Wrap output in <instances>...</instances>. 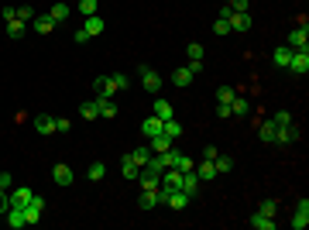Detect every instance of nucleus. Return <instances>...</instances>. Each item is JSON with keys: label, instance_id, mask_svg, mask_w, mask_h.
<instances>
[{"label": "nucleus", "instance_id": "obj_1", "mask_svg": "<svg viewBox=\"0 0 309 230\" xmlns=\"http://www.w3.org/2000/svg\"><path fill=\"white\" fill-rule=\"evenodd\" d=\"M285 69H289V72H296V76H306V72H309V48H296Z\"/></svg>", "mask_w": 309, "mask_h": 230}, {"label": "nucleus", "instance_id": "obj_2", "mask_svg": "<svg viewBox=\"0 0 309 230\" xmlns=\"http://www.w3.org/2000/svg\"><path fill=\"white\" fill-rule=\"evenodd\" d=\"M285 45L289 48H309V28H306V21L289 31V41H285Z\"/></svg>", "mask_w": 309, "mask_h": 230}, {"label": "nucleus", "instance_id": "obj_3", "mask_svg": "<svg viewBox=\"0 0 309 230\" xmlns=\"http://www.w3.org/2000/svg\"><path fill=\"white\" fill-rule=\"evenodd\" d=\"M302 138V127L299 124H289V127H275V141L278 144H292V141Z\"/></svg>", "mask_w": 309, "mask_h": 230}, {"label": "nucleus", "instance_id": "obj_4", "mask_svg": "<svg viewBox=\"0 0 309 230\" xmlns=\"http://www.w3.org/2000/svg\"><path fill=\"white\" fill-rule=\"evenodd\" d=\"M137 182H141V189H155V185L161 182V172H155L151 165H141V172H137Z\"/></svg>", "mask_w": 309, "mask_h": 230}, {"label": "nucleus", "instance_id": "obj_5", "mask_svg": "<svg viewBox=\"0 0 309 230\" xmlns=\"http://www.w3.org/2000/svg\"><path fill=\"white\" fill-rule=\"evenodd\" d=\"M96 114H100L103 120H114V117H117V103H114V96H96Z\"/></svg>", "mask_w": 309, "mask_h": 230}, {"label": "nucleus", "instance_id": "obj_6", "mask_svg": "<svg viewBox=\"0 0 309 230\" xmlns=\"http://www.w3.org/2000/svg\"><path fill=\"white\" fill-rule=\"evenodd\" d=\"M141 86H145L148 93H158L161 90V76L155 69H148V66H145V69H141Z\"/></svg>", "mask_w": 309, "mask_h": 230}, {"label": "nucleus", "instance_id": "obj_7", "mask_svg": "<svg viewBox=\"0 0 309 230\" xmlns=\"http://www.w3.org/2000/svg\"><path fill=\"white\" fill-rule=\"evenodd\" d=\"M227 21H230V31H240V35H248V31H251V14H237V11H234Z\"/></svg>", "mask_w": 309, "mask_h": 230}, {"label": "nucleus", "instance_id": "obj_8", "mask_svg": "<svg viewBox=\"0 0 309 230\" xmlns=\"http://www.w3.org/2000/svg\"><path fill=\"white\" fill-rule=\"evenodd\" d=\"M155 206H158V185H155V189H141L137 210H155Z\"/></svg>", "mask_w": 309, "mask_h": 230}, {"label": "nucleus", "instance_id": "obj_9", "mask_svg": "<svg viewBox=\"0 0 309 230\" xmlns=\"http://www.w3.org/2000/svg\"><path fill=\"white\" fill-rule=\"evenodd\" d=\"M52 179H55V185H72L76 182V172H72L69 165H55V169H52Z\"/></svg>", "mask_w": 309, "mask_h": 230}, {"label": "nucleus", "instance_id": "obj_10", "mask_svg": "<svg viewBox=\"0 0 309 230\" xmlns=\"http://www.w3.org/2000/svg\"><path fill=\"white\" fill-rule=\"evenodd\" d=\"M189 203H193V196H189V193H182V189L169 193V199H165V206H172V210H186Z\"/></svg>", "mask_w": 309, "mask_h": 230}, {"label": "nucleus", "instance_id": "obj_11", "mask_svg": "<svg viewBox=\"0 0 309 230\" xmlns=\"http://www.w3.org/2000/svg\"><path fill=\"white\" fill-rule=\"evenodd\" d=\"M103 28H107V24H103V17H100V14H90V17L83 21V31H86V35H90V38L103 35Z\"/></svg>", "mask_w": 309, "mask_h": 230}, {"label": "nucleus", "instance_id": "obj_12", "mask_svg": "<svg viewBox=\"0 0 309 230\" xmlns=\"http://www.w3.org/2000/svg\"><path fill=\"white\" fill-rule=\"evenodd\" d=\"M93 90H96V96H114L117 86H114L110 76H96V79H93Z\"/></svg>", "mask_w": 309, "mask_h": 230}, {"label": "nucleus", "instance_id": "obj_13", "mask_svg": "<svg viewBox=\"0 0 309 230\" xmlns=\"http://www.w3.org/2000/svg\"><path fill=\"white\" fill-rule=\"evenodd\" d=\"M196 79V72L189 69V66H179V69L172 72V82H175V86H179V90H186V86H189V82Z\"/></svg>", "mask_w": 309, "mask_h": 230}, {"label": "nucleus", "instance_id": "obj_14", "mask_svg": "<svg viewBox=\"0 0 309 230\" xmlns=\"http://www.w3.org/2000/svg\"><path fill=\"white\" fill-rule=\"evenodd\" d=\"M309 223V199H299V206H296V217H292V227L302 230Z\"/></svg>", "mask_w": 309, "mask_h": 230}, {"label": "nucleus", "instance_id": "obj_15", "mask_svg": "<svg viewBox=\"0 0 309 230\" xmlns=\"http://www.w3.org/2000/svg\"><path fill=\"white\" fill-rule=\"evenodd\" d=\"M34 131H38V134H55V117L38 114L34 117Z\"/></svg>", "mask_w": 309, "mask_h": 230}, {"label": "nucleus", "instance_id": "obj_16", "mask_svg": "<svg viewBox=\"0 0 309 230\" xmlns=\"http://www.w3.org/2000/svg\"><path fill=\"white\" fill-rule=\"evenodd\" d=\"M193 172L196 175H199V182H210V179H217V165H213V161H199V165H196V169H193Z\"/></svg>", "mask_w": 309, "mask_h": 230}, {"label": "nucleus", "instance_id": "obj_17", "mask_svg": "<svg viewBox=\"0 0 309 230\" xmlns=\"http://www.w3.org/2000/svg\"><path fill=\"white\" fill-rule=\"evenodd\" d=\"M151 114L158 117V120H172V117H175V110H172L169 100H161V96H158V100H155V107H151Z\"/></svg>", "mask_w": 309, "mask_h": 230}, {"label": "nucleus", "instance_id": "obj_18", "mask_svg": "<svg viewBox=\"0 0 309 230\" xmlns=\"http://www.w3.org/2000/svg\"><path fill=\"white\" fill-rule=\"evenodd\" d=\"M141 134H145V138H155V134H161V120H158L155 114L145 117V120H141Z\"/></svg>", "mask_w": 309, "mask_h": 230}, {"label": "nucleus", "instance_id": "obj_19", "mask_svg": "<svg viewBox=\"0 0 309 230\" xmlns=\"http://www.w3.org/2000/svg\"><path fill=\"white\" fill-rule=\"evenodd\" d=\"M248 223H251L254 230H275V217H268V213H261V210H258Z\"/></svg>", "mask_w": 309, "mask_h": 230}, {"label": "nucleus", "instance_id": "obj_20", "mask_svg": "<svg viewBox=\"0 0 309 230\" xmlns=\"http://www.w3.org/2000/svg\"><path fill=\"white\" fill-rule=\"evenodd\" d=\"M31 189H28V185H21V189H11V196H7V199H11V206H28V199H31Z\"/></svg>", "mask_w": 309, "mask_h": 230}, {"label": "nucleus", "instance_id": "obj_21", "mask_svg": "<svg viewBox=\"0 0 309 230\" xmlns=\"http://www.w3.org/2000/svg\"><path fill=\"white\" fill-rule=\"evenodd\" d=\"M31 28L38 31V35H52V31H55V21H52L48 14H42V17H34L31 21Z\"/></svg>", "mask_w": 309, "mask_h": 230}, {"label": "nucleus", "instance_id": "obj_22", "mask_svg": "<svg viewBox=\"0 0 309 230\" xmlns=\"http://www.w3.org/2000/svg\"><path fill=\"white\" fill-rule=\"evenodd\" d=\"M179 189H182V193H189V196H196V189H199V175H196V172H182Z\"/></svg>", "mask_w": 309, "mask_h": 230}, {"label": "nucleus", "instance_id": "obj_23", "mask_svg": "<svg viewBox=\"0 0 309 230\" xmlns=\"http://www.w3.org/2000/svg\"><path fill=\"white\" fill-rule=\"evenodd\" d=\"M161 134H165V138H182V124H179V120H175V117H172V120H161Z\"/></svg>", "mask_w": 309, "mask_h": 230}, {"label": "nucleus", "instance_id": "obj_24", "mask_svg": "<svg viewBox=\"0 0 309 230\" xmlns=\"http://www.w3.org/2000/svg\"><path fill=\"white\" fill-rule=\"evenodd\" d=\"M127 155H131V161H134V165H148V161H151V148H148V144H137V148L127 151Z\"/></svg>", "mask_w": 309, "mask_h": 230}, {"label": "nucleus", "instance_id": "obj_25", "mask_svg": "<svg viewBox=\"0 0 309 230\" xmlns=\"http://www.w3.org/2000/svg\"><path fill=\"white\" fill-rule=\"evenodd\" d=\"M69 14H72V11H69V4H62V0H55V4H52V11H48V17H52V21H55V24H62V21H66V17H69Z\"/></svg>", "mask_w": 309, "mask_h": 230}, {"label": "nucleus", "instance_id": "obj_26", "mask_svg": "<svg viewBox=\"0 0 309 230\" xmlns=\"http://www.w3.org/2000/svg\"><path fill=\"white\" fill-rule=\"evenodd\" d=\"M148 148H151V155L169 151V148H172V138H165V134H155V138H148Z\"/></svg>", "mask_w": 309, "mask_h": 230}, {"label": "nucleus", "instance_id": "obj_27", "mask_svg": "<svg viewBox=\"0 0 309 230\" xmlns=\"http://www.w3.org/2000/svg\"><path fill=\"white\" fill-rule=\"evenodd\" d=\"M248 114H251L248 100H244V96H234V100H230V117H248Z\"/></svg>", "mask_w": 309, "mask_h": 230}, {"label": "nucleus", "instance_id": "obj_28", "mask_svg": "<svg viewBox=\"0 0 309 230\" xmlns=\"http://www.w3.org/2000/svg\"><path fill=\"white\" fill-rule=\"evenodd\" d=\"M258 138H261L264 144H275V124L272 120H261V124H258Z\"/></svg>", "mask_w": 309, "mask_h": 230}, {"label": "nucleus", "instance_id": "obj_29", "mask_svg": "<svg viewBox=\"0 0 309 230\" xmlns=\"http://www.w3.org/2000/svg\"><path fill=\"white\" fill-rule=\"evenodd\" d=\"M292 52H296V48L278 45V48H275V66H278V69H285V66H289V58H292Z\"/></svg>", "mask_w": 309, "mask_h": 230}, {"label": "nucleus", "instance_id": "obj_30", "mask_svg": "<svg viewBox=\"0 0 309 230\" xmlns=\"http://www.w3.org/2000/svg\"><path fill=\"white\" fill-rule=\"evenodd\" d=\"M24 31H28V24H24V21H17V17H14V21H7V38H14V41H17V38H24Z\"/></svg>", "mask_w": 309, "mask_h": 230}, {"label": "nucleus", "instance_id": "obj_31", "mask_svg": "<svg viewBox=\"0 0 309 230\" xmlns=\"http://www.w3.org/2000/svg\"><path fill=\"white\" fill-rule=\"evenodd\" d=\"M120 172H124V179H137L141 165H134V161H131V155H124V161H120Z\"/></svg>", "mask_w": 309, "mask_h": 230}, {"label": "nucleus", "instance_id": "obj_32", "mask_svg": "<svg viewBox=\"0 0 309 230\" xmlns=\"http://www.w3.org/2000/svg\"><path fill=\"white\" fill-rule=\"evenodd\" d=\"M79 117H83V120H96V117H100V114H96V100H86V103L79 107Z\"/></svg>", "mask_w": 309, "mask_h": 230}, {"label": "nucleus", "instance_id": "obj_33", "mask_svg": "<svg viewBox=\"0 0 309 230\" xmlns=\"http://www.w3.org/2000/svg\"><path fill=\"white\" fill-rule=\"evenodd\" d=\"M86 175H90V179H93V182H100V179H103V175H107V165H103V161H93V165H90V169H86Z\"/></svg>", "mask_w": 309, "mask_h": 230}, {"label": "nucleus", "instance_id": "obj_34", "mask_svg": "<svg viewBox=\"0 0 309 230\" xmlns=\"http://www.w3.org/2000/svg\"><path fill=\"white\" fill-rule=\"evenodd\" d=\"M213 165H217V175L220 172H230V169H234V158H230V155H217V158H213Z\"/></svg>", "mask_w": 309, "mask_h": 230}, {"label": "nucleus", "instance_id": "obj_35", "mask_svg": "<svg viewBox=\"0 0 309 230\" xmlns=\"http://www.w3.org/2000/svg\"><path fill=\"white\" fill-rule=\"evenodd\" d=\"M100 11V0H79V14L83 17H90V14Z\"/></svg>", "mask_w": 309, "mask_h": 230}, {"label": "nucleus", "instance_id": "obj_36", "mask_svg": "<svg viewBox=\"0 0 309 230\" xmlns=\"http://www.w3.org/2000/svg\"><path fill=\"white\" fill-rule=\"evenodd\" d=\"M172 169H179V172H193L196 165H193V158H189V155H179V158H175V165H172Z\"/></svg>", "mask_w": 309, "mask_h": 230}, {"label": "nucleus", "instance_id": "obj_37", "mask_svg": "<svg viewBox=\"0 0 309 230\" xmlns=\"http://www.w3.org/2000/svg\"><path fill=\"white\" fill-rule=\"evenodd\" d=\"M272 124H275V127H289V124H292V117H289V110H275Z\"/></svg>", "mask_w": 309, "mask_h": 230}, {"label": "nucleus", "instance_id": "obj_38", "mask_svg": "<svg viewBox=\"0 0 309 230\" xmlns=\"http://www.w3.org/2000/svg\"><path fill=\"white\" fill-rule=\"evenodd\" d=\"M213 35H217V38L230 35V21H223V17H217V21H213Z\"/></svg>", "mask_w": 309, "mask_h": 230}, {"label": "nucleus", "instance_id": "obj_39", "mask_svg": "<svg viewBox=\"0 0 309 230\" xmlns=\"http://www.w3.org/2000/svg\"><path fill=\"white\" fill-rule=\"evenodd\" d=\"M234 96H237V93L230 90V86H220V90H217V103H230Z\"/></svg>", "mask_w": 309, "mask_h": 230}, {"label": "nucleus", "instance_id": "obj_40", "mask_svg": "<svg viewBox=\"0 0 309 230\" xmlns=\"http://www.w3.org/2000/svg\"><path fill=\"white\" fill-rule=\"evenodd\" d=\"M186 55H189V58H199V62H203V45H199V41H189Z\"/></svg>", "mask_w": 309, "mask_h": 230}, {"label": "nucleus", "instance_id": "obj_41", "mask_svg": "<svg viewBox=\"0 0 309 230\" xmlns=\"http://www.w3.org/2000/svg\"><path fill=\"white\" fill-rule=\"evenodd\" d=\"M17 21H24V24H31V21H34V11L28 7V4H24V7H17Z\"/></svg>", "mask_w": 309, "mask_h": 230}, {"label": "nucleus", "instance_id": "obj_42", "mask_svg": "<svg viewBox=\"0 0 309 230\" xmlns=\"http://www.w3.org/2000/svg\"><path fill=\"white\" fill-rule=\"evenodd\" d=\"M261 213H268V217H275V213H278V203H275V199H261Z\"/></svg>", "mask_w": 309, "mask_h": 230}, {"label": "nucleus", "instance_id": "obj_43", "mask_svg": "<svg viewBox=\"0 0 309 230\" xmlns=\"http://www.w3.org/2000/svg\"><path fill=\"white\" fill-rule=\"evenodd\" d=\"M110 79H114V86H117V90H127V86H131V79H127L124 72H114Z\"/></svg>", "mask_w": 309, "mask_h": 230}, {"label": "nucleus", "instance_id": "obj_44", "mask_svg": "<svg viewBox=\"0 0 309 230\" xmlns=\"http://www.w3.org/2000/svg\"><path fill=\"white\" fill-rule=\"evenodd\" d=\"M0 17H4V24L14 21V17H17V7H0Z\"/></svg>", "mask_w": 309, "mask_h": 230}, {"label": "nucleus", "instance_id": "obj_45", "mask_svg": "<svg viewBox=\"0 0 309 230\" xmlns=\"http://www.w3.org/2000/svg\"><path fill=\"white\" fill-rule=\"evenodd\" d=\"M69 127H72V120H69V117H55V131H62V134H66Z\"/></svg>", "mask_w": 309, "mask_h": 230}, {"label": "nucleus", "instance_id": "obj_46", "mask_svg": "<svg viewBox=\"0 0 309 230\" xmlns=\"http://www.w3.org/2000/svg\"><path fill=\"white\" fill-rule=\"evenodd\" d=\"M217 117H220V120H227V117H230V103H217Z\"/></svg>", "mask_w": 309, "mask_h": 230}, {"label": "nucleus", "instance_id": "obj_47", "mask_svg": "<svg viewBox=\"0 0 309 230\" xmlns=\"http://www.w3.org/2000/svg\"><path fill=\"white\" fill-rule=\"evenodd\" d=\"M11 185H14L11 172H0V189H11Z\"/></svg>", "mask_w": 309, "mask_h": 230}, {"label": "nucleus", "instance_id": "obj_48", "mask_svg": "<svg viewBox=\"0 0 309 230\" xmlns=\"http://www.w3.org/2000/svg\"><path fill=\"white\" fill-rule=\"evenodd\" d=\"M217 155H220V151L213 148V144H206V148H203V158H206V161H213V158H217Z\"/></svg>", "mask_w": 309, "mask_h": 230}, {"label": "nucleus", "instance_id": "obj_49", "mask_svg": "<svg viewBox=\"0 0 309 230\" xmlns=\"http://www.w3.org/2000/svg\"><path fill=\"white\" fill-rule=\"evenodd\" d=\"M7 206H11V199H7V189H0V213H7Z\"/></svg>", "mask_w": 309, "mask_h": 230}, {"label": "nucleus", "instance_id": "obj_50", "mask_svg": "<svg viewBox=\"0 0 309 230\" xmlns=\"http://www.w3.org/2000/svg\"><path fill=\"white\" fill-rule=\"evenodd\" d=\"M220 4H230V0H220Z\"/></svg>", "mask_w": 309, "mask_h": 230}]
</instances>
